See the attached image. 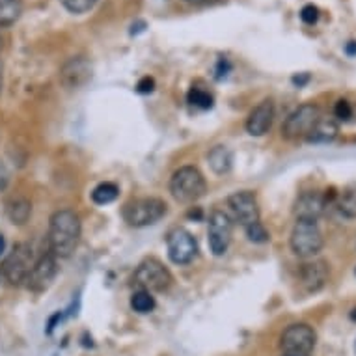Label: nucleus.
Wrapping results in <instances>:
<instances>
[{
    "label": "nucleus",
    "mask_w": 356,
    "mask_h": 356,
    "mask_svg": "<svg viewBox=\"0 0 356 356\" xmlns=\"http://www.w3.org/2000/svg\"><path fill=\"white\" fill-rule=\"evenodd\" d=\"M82 226L75 211L60 209L49 222V252L54 257H70L79 246Z\"/></svg>",
    "instance_id": "1"
},
{
    "label": "nucleus",
    "mask_w": 356,
    "mask_h": 356,
    "mask_svg": "<svg viewBox=\"0 0 356 356\" xmlns=\"http://www.w3.org/2000/svg\"><path fill=\"white\" fill-rule=\"evenodd\" d=\"M207 191L204 174L196 166H183L175 170L170 179V193L179 204H194Z\"/></svg>",
    "instance_id": "2"
},
{
    "label": "nucleus",
    "mask_w": 356,
    "mask_h": 356,
    "mask_svg": "<svg viewBox=\"0 0 356 356\" xmlns=\"http://www.w3.org/2000/svg\"><path fill=\"white\" fill-rule=\"evenodd\" d=\"M123 220L133 228H146L166 215V204L161 198H136L123 205Z\"/></svg>",
    "instance_id": "3"
},
{
    "label": "nucleus",
    "mask_w": 356,
    "mask_h": 356,
    "mask_svg": "<svg viewBox=\"0 0 356 356\" xmlns=\"http://www.w3.org/2000/svg\"><path fill=\"white\" fill-rule=\"evenodd\" d=\"M289 243H291V250L295 252V256L308 259L323 250L325 239H323V232L317 226V222L297 220V224L293 226Z\"/></svg>",
    "instance_id": "4"
},
{
    "label": "nucleus",
    "mask_w": 356,
    "mask_h": 356,
    "mask_svg": "<svg viewBox=\"0 0 356 356\" xmlns=\"http://www.w3.org/2000/svg\"><path fill=\"white\" fill-rule=\"evenodd\" d=\"M135 284L138 289H146V291H166L172 286V273L168 267H164L163 261H159L157 257H146L144 261L136 267L135 270Z\"/></svg>",
    "instance_id": "5"
},
{
    "label": "nucleus",
    "mask_w": 356,
    "mask_h": 356,
    "mask_svg": "<svg viewBox=\"0 0 356 356\" xmlns=\"http://www.w3.org/2000/svg\"><path fill=\"white\" fill-rule=\"evenodd\" d=\"M34 254L26 243H19L12 248V252L8 254L4 263H2V276L6 278L12 286H21L26 284L30 270L34 267Z\"/></svg>",
    "instance_id": "6"
},
{
    "label": "nucleus",
    "mask_w": 356,
    "mask_h": 356,
    "mask_svg": "<svg viewBox=\"0 0 356 356\" xmlns=\"http://www.w3.org/2000/svg\"><path fill=\"white\" fill-rule=\"evenodd\" d=\"M321 118L319 106L314 103H304L286 118V122L282 125V136L286 140H300L309 135V131L314 129L317 122Z\"/></svg>",
    "instance_id": "7"
},
{
    "label": "nucleus",
    "mask_w": 356,
    "mask_h": 356,
    "mask_svg": "<svg viewBox=\"0 0 356 356\" xmlns=\"http://www.w3.org/2000/svg\"><path fill=\"white\" fill-rule=\"evenodd\" d=\"M317 341V334L306 323H297L284 330L280 338V347L284 355L309 356Z\"/></svg>",
    "instance_id": "8"
},
{
    "label": "nucleus",
    "mask_w": 356,
    "mask_h": 356,
    "mask_svg": "<svg viewBox=\"0 0 356 356\" xmlns=\"http://www.w3.org/2000/svg\"><path fill=\"white\" fill-rule=\"evenodd\" d=\"M232 235H234V220L229 218L228 213L216 209L209 216V248L215 256H224L232 245Z\"/></svg>",
    "instance_id": "9"
},
{
    "label": "nucleus",
    "mask_w": 356,
    "mask_h": 356,
    "mask_svg": "<svg viewBox=\"0 0 356 356\" xmlns=\"http://www.w3.org/2000/svg\"><path fill=\"white\" fill-rule=\"evenodd\" d=\"M168 256L175 265H188L198 256V243L194 235L185 228L172 229L166 237Z\"/></svg>",
    "instance_id": "10"
},
{
    "label": "nucleus",
    "mask_w": 356,
    "mask_h": 356,
    "mask_svg": "<svg viewBox=\"0 0 356 356\" xmlns=\"http://www.w3.org/2000/svg\"><path fill=\"white\" fill-rule=\"evenodd\" d=\"M229 218L243 228L250 226L259 220V205H257L256 194L250 191H237L228 198Z\"/></svg>",
    "instance_id": "11"
},
{
    "label": "nucleus",
    "mask_w": 356,
    "mask_h": 356,
    "mask_svg": "<svg viewBox=\"0 0 356 356\" xmlns=\"http://www.w3.org/2000/svg\"><path fill=\"white\" fill-rule=\"evenodd\" d=\"M58 275V263H56V257L47 252V254H41L38 259L34 261V267L30 270L29 278H26V287L30 291L41 293L51 287V284L54 282Z\"/></svg>",
    "instance_id": "12"
},
{
    "label": "nucleus",
    "mask_w": 356,
    "mask_h": 356,
    "mask_svg": "<svg viewBox=\"0 0 356 356\" xmlns=\"http://www.w3.org/2000/svg\"><path fill=\"white\" fill-rule=\"evenodd\" d=\"M327 205L328 202L325 194L317 193V191H308V193H302L298 196L295 205H293V213L297 216V220L317 222L325 215Z\"/></svg>",
    "instance_id": "13"
},
{
    "label": "nucleus",
    "mask_w": 356,
    "mask_h": 356,
    "mask_svg": "<svg viewBox=\"0 0 356 356\" xmlns=\"http://www.w3.org/2000/svg\"><path fill=\"white\" fill-rule=\"evenodd\" d=\"M92 64L90 60L84 58V56H73L62 65L60 70V81L65 88H71V90H76V88H82L90 79H92Z\"/></svg>",
    "instance_id": "14"
},
{
    "label": "nucleus",
    "mask_w": 356,
    "mask_h": 356,
    "mask_svg": "<svg viewBox=\"0 0 356 356\" xmlns=\"http://www.w3.org/2000/svg\"><path fill=\"white\" fill-rule=\"evenodd\" d=\"M273 122H275V103L270 99H265L248 114L246 131L252 136L267 135L273 127Z\"/></svg>",
    "instance_id": "15"
},
{
    "label": "nucleus",
    "mask_w": 356,
    "mask_h": 356,
    "mask_svg": "<svg viewBox=\"0 0 356 356\" xmlns=\"http://www.w3.org/2000/svg\"><path fill=\"white\" fill-rule=\"evenodd\" d=\"M300 286L308 293H317L325 287L328 280V267L327 263L317 259V261H306L300 265L298 270Z\"/></svg>",
    "instance_id": "16"
},
{
    "label": "nucleus",
    "mask_w": 356,
    "mask_h": 356,
    "mask_svg": "<svg viewBox=\"0 0 356 356\" xmlns=\"http://www.w3.org/2000/svg\"><path fill=\"white\" fill-rule=\"evenodd\" d=\"M338 133L339 127L336 120H332V118H319V122L309 131L306 140L309 144H328V142H334L338 138Z\"/></svg>",
    "instance_id": "17"
},
{
    "label": "nucleus",
    "mask_w": 356,
    "mask_h": 356,
    "mask_svg": "<svg viewBox=\"0 0 356 356\" xmlns=\"http://www.w3.org/2000/svg\"><path fill=\"white\" fill-rule=\"evenodd\" d=\"M207 163L216 175L228 174L234 166V153L226 146H215L207 153Z\"/></svg>",
    "instance_id": "18"
},
{
    "label": "nucleus",
    "mask_w": 356,
    "mask_h": 356,
    "mask_svg": "<svg viewBox=\"0 0 356 356\" xmlns=\"http://www.w3.org/2000/svg\"><path fill=\"white\" fill-rule=\"evenodd\" d=\"M6 215L12 224L23 226V224H26V222L30 220V215H32V204H30L29 200H24V198L12 200L6 207Z\"/></svg>",
    "instance_id": "19"
},
{
    "label": "nucleus",
    "mask_w": 356,
    "mask_h": 356,
    "mask_svg": "<svg viewBox=\"0 0 356 356\" xmlns=\"http://www.w3.org/2000/svg\"><path fill=\"white\" fill-rule=\"evenodd\" d=\"M336 205L339 213L347 218H356V183H350L347 187L338 193L336 196Z\"/></svg>",
    "instance_id": "20"
},
{
    "label": "nucleus",
    "mask_w": 356,
    "mask_h": 356,
    "mask_svg": "<svg viewBox=\"0 0 356 356\" xmlns=\"http://www.w3.org/2000/svg\"><path fill=\"white\" fill-rule=\"evenodd\" d=\"M23 13L21 0H0V26H12Z\"/></svg>",
    "instance_id": "21"
},
{
    "label": "nucleus",
    "mask_w": 356,
    "mask_h": 356,
    "mask_svg": "<svg viewBox=\"0 0 356 356\" xmlns=\"http://www.w3.org/2000/svg\"><path fill=\"white\" fill-rule=\"evenodd\" d=\"M118 194H120V188H118L116 183H99V185L92 191V202L97 205H108L118 198Z\"/></svg>",
    "instance_id": "22"
},
{
    "label": "nucleus",
    "mask_w": 356,
    "mask_h": 356,
    "mask_svg": "<svg viewBox=\"0 0 356 356\" xmlns=\"http://www.w3.org/2000/svg\"><path fill=\"white\" fill-rule=\"evenodd\" d=\"M131 308L135 309L136 314H142V316L144 314H152L153 309H155V298L146 289H138L131 297Z\"/></svg>",
    "instance_id": "23"
},
{
    "label": "nucleus",
    "mask_w": 356,
    "mask_h": 356,
    "mask_svg": "<svg viewBox=\"0 0 356 356\" xmlns=\"http://www.w3.org/2000/svg\"><path fill=\"white\" fill-rule=\"evenodd\" d=\"M187 101L191 103L193 106L196 108H202V111H209L213 103H215V97L204 90V88H198V86H193L188 90V95H187Z\"/></svg>",
    "instance_id": "24"
},
{
    "label": "nucleus",
    "mask_w": 356,
    "mask_h": 356,
    "mask_svg": "<svg viewBox=\"0 0 356 356\" xmlns=\"http://www.w3.org/2000/svg\"><path fill=\"white\" fill-rule=\"evenodd\" d=\"M245 229H246V237H248L252 243L261 245V243H267V241L270 239L269 232H267V228H265V226H263L259 220L254 222V224H250V226H246Z\"/></svg>",
    "instance_id": "25"
},
{
    "label": "nucleus",
    "mask_w": 356,
    "mask_h": 356,
    "mask_svg": "<svg viewBox=\"0 0 356 356\" xmlns=\"http://www.w3.org/2000/svg\"><path fill=\"white\" fill-rule=\"evenodd\" d=\"M97 0H62V4L67 12L75 13V15H82V13H88L92 8L95 6Z\"/></svg>",
    "instance_id": "26"
},
{
    "label": "nucleus",
    "mask_w": 356,
    "mask_h": 356,
    "mask_svg": "<svg viewBox=\"0 0 356 356\" xmlns=\"http://www.w3.org/2000/svg\"><path fill=\"white\" fill-rule=\"evenodd\" d=\"M334 116L341 120V122H349L353 118V105L347 99H339L334 106Z\"/></svg>",
    "instance_id": "27"
},
{
    "label": "nucleus",
    "mask_w": 356,
    "mask_h": 356,
    "mask_svg": "<svg viewBox=\"0 0 356 356\" xmlns=\"http://www.w3.org/2000/svg\"><path fill=\"white\" fill-rule=\"evenodd\" d=\"M300 19H302L306 24H316L317 19H319V8L314 6V4L304 6L302 12H300Z\"/></svg>",
    "instance_id": "28"
},
{
    "label": "nucleus",
    "mask_w": 356,
    "mask_h": 356,
    "mask_svg": "<svg viewBox=\"0 0 356 356\" xmlns=\"http://www.w3.org/2000/svg\"><path fill=\"white\" fill-rule=\"evenodd\" d=\"M136 90L140 94H152L153 90H155V81H153L152 76H142L138 84H136Z\"/></svg>",
    "instance_id": "29"
},
{
    "label": "nucleus",
    "mask_w": 356,
    "mask_h": 356,
    "mask_svg": "<svg viewBox=\"0 0 356 356\" xmlns=\"http://www.w3.org/2000/svg\"><path fill=\"white\" fill-rule=\"evenodd\" d=\"M228 71H229L228 60H220V62H218V67H216V76L222 79V76L228 75Z\"/></svg>",
    "instance_id": "30"
},
{
    "label": "nucleus",
    "mask_w": 356,
    "mask_h": 356,
    "mask_svg": "<svg viewBox=\"0 0 356 356\" xmlns=\"http://www.w3.org/2000/svg\"><path fill=\"white\" fill-rule=\"evenodd\" d=\"M188 4H193V6H207V4H215L218 0H185Z\"/></svg>",
    "instance_id": "31"
},
{
    "label": "nucleus",
    "mask_w": 356,
    "mask_h": 356,
    "mask_svg": "<svg viewBox=\"0 0 356 356\" xmlns=\"http://www.w3.org/2000/svg\"><path fill=\"white\" fill-rule=\"evenodd\" d=\"M345 53L350 54V56H353V54H356V41H349V43L345 45Z\"/></svg>",
    "instance_id": "32"
},
{
    "label": "nucleus",
    "mask_w": 356,
    "mask_h": 356,
    "mask_svg": "<svg viewBox=\"0 0 356 356\" xmlns=\"http://www.w3.org/2000/svg\"><path fill=\"white\" fill-rule=\"evenodd\" d=\"M4 250H6V241L2 237V234H0V256L4 254Z\"/></svg>",
    "instance_id": "33"
},
{
    "label": "nucleus",
    "mask_w": 356,
    "mask_h": 356,
    "mask_svg": "<svg viewBox=\"0 0 356 356\" xmlns=\"http://www.w3.org/2000/svg\"><path fill=\"white\" fill-rule=\"evenodd\" d=\"M0 92H2V64H0Z\"/></svg>",
    "instance_id": "34"
},
{
    "label": "nucleus",
    "mask_w": 356,
    "mask_h": 356,
    "mask_svg": "<svg viewBox=\"0 0 356 356\" xmlns=\"http://www.w3.org/2000/svg\"><path fill=\"white\" fill-rule=\"evenodd\" d=\"M0 49H2V38H0Z\"/></svg>",
    "instance_id": "35"
},
{
    "label": "nucleus",
    "mask_w": 356,
    "mask_h": 356,
    "mask_svg": "<svg viewBox=\"0 0 356 356\" xmlns=\"http://www.w3.org/2000/svg\"><path fill=\"white\" fill-rule=\"evenodd\" d=\"M355 353H356V343H355Z\"/></svg>",
    "instance_id": "36"
},
{
    "label": "nucleus",
    "mask_w": 356,
    "mask_h": 356,
    "mask_svg": "<svg viewBox=\"0 0 356 356\" xmlns=\"http://www.w3.org/2000/svg\"><path fill=\"white\" fill-rule=\"evenodd\" d=\"M284 356H291V355H284Z\"/></svg>",
    "instance_id": "37"
}]
</instances>
